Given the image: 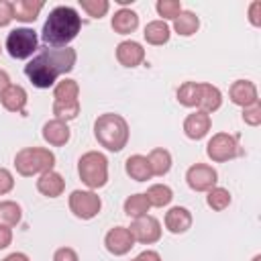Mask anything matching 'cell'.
I'll list each match as a JSON object with an SVG mask.
<instances>
[{
	"label": "cell",
	"instance_id": "20",
	"mask_svg": "<svg viewBox=\"0 0 261 261\" xmlns=\"http://www.w3.org/2000/svg\"><path fill=\"white\" fill-rule=\"evenodd\" d=\"M220 106H222V92L208 82H200V96H198V108L196 110L212 114Z\"/></svg>",
	"mask_w": 261,
	"mask_h": 261
},
{
	"label": "cell",
	"instance_id": "23",
	"mask_svg": "<svg viewBox=\"0 0 261 261\" xmlns=\"http://www.w3.org/2000/svg\"><path fill=\"white\" fill-rule=\"evenodd\" d=\"M147 161H149V167H151L153 177H163V175H167L169 169H171V163H173L171 153H169L167 149H163V147L151 149L149 155H147Z\"/></svg>",
	"mask_w": 261,
	"mask_h": 261
},
{
	"label": "cell",
	"instance_id": "27",
	"mask_svg": "<svg viewBox=\"0 0 261 261\" xmlns=\"http://www.w3.org/2000/svg\"><path fill=\"white\" fill-rule=\"evenodd\" d=\"M151 208H163V206H169L171 200H173V190L167 186V184H153L147 188L145 192Z\"/></svg>",
	"mask_w": 261,
	"mask_h": 261
},
{
	"label": "cell",
	"instance_id": "5",
	"mask_svg": "<svg viewBox=\"0 0 261 261\" xmlns=\"http://www.w3.org/2000/svg\"><path fill=\"white\" fill-rule=\"evenodd\" d=\"M55 167V153L45 147H22L14 155V169L22 177L41 175Z\"/></svg>",
	"mask_w": 261,
	"mask_h": 261
},
{
	"label": "cell",
	"instance_id": "22",
	"mask_svg": "<svg viewBox=\"0 0 261 261\" xmlns=\"http://www.w3.org/2000/svg\"><path fill=\"white\" fill-rule=\"evenodd\" d=\"M124 171L130 179L135 181H147L153 177L151 173V167H149V161H147V155H141V153H135L130 157H126L124 161Z\"/></svg>",
	"mask_w": 261,
	"mask_h": 261
},
{
	"label": "cell",
	"instance_id": "31",
	"mask_svg": "<svg viewBox=\"0 0 261 261\" xmlns=\"http://www.w3.org/2000/svg\"><path fill=\"white\" fill-rule=\"evenodd\" d=\"M177 102L186 108H198V96H200V82H184L177 88Z\"/></svg>",
	"mask_w": 261,
	"mask_h": 261
},
{
	"label": "cell",
	"instance_id": "37",
	"mask_svg": "<svg viewBox=\"0 0 261 261\" xmlns=\"http://www.w3.org/2000/svg\"><path fill=\"white\" fill-rule=\"evenodd\" d=\"M53 261H80V255L71 247H59L53 253Z\"/></svg>",
	"mask_w": 261,
	"mask_h": 261
},
{
	"label": "cell",
	"instance_id": "18",
	"mask_svg": "<svg viewBox=\"0 0 261 261\" xmlns=\"http://www.w3.org/2000/svg\"><path fill=\"white\" fill-rule=\"evenodd\" d=\"M0 102L4 106V110L14 112V114H27V102H29V94L22 86L18 84H10L4 94L0 96Z\"/></svg>",
	"mask_w": 261,
	"mask_h": 261
},
{
	"label": "cell",
	"instance_id": "26",
	"mask_svg": "<svg viewBox=\"0 0 261 261\" xmlns=\"http://www.w3.org/2000/svg\"><path fill=\"white\" fill-rule=\"evenodd\" d=\"M198 29H200V18L192 10H181L173 20V31L179 37H192L198 33Z\"/></svg>",
	"mask_w": 261,
	"mask_h": 261
},
{
	"label": "cell",
	"instance_id": "13",
	"mask_svg": "<svg viewBox=\"0 0 261 261\" xmlns=\"http://www.w3.org/2000/svg\"><path fill=\"white\" fill-rule=\"evenodd\" d=\"M228 98L232 104L241 106V108H247L255 102H259V92H257V86L255 82L251 80H234L228 88Z\"/></svg>",
	"mask_w": 261,
	"mask_h": 261
},
{
	"label": "cell",
	"instance_id": "40",
	"mask_svg": "<svg viewBox=\"0 0 261 261\" xmlns=\"http://www.w3.org/2000/svg\"><path fill=\"white\" fill-rule=\"evenodd\" d=\"M12 243V228L8 226H0V251L6 249Z\"/></svg>",
	"mask_w": 261,
	"mask_h": 261
},
{
	"label": "cell",
	"instance_id": "38",
	"mask_svg": "<svg viewBox=\"0 0 261 261\" xmlns=\"http://www.w3.org/2000/svg\"><path fill=\"white\" fill-rule=\"evenodd\" d=\"M249 22L253 27H261V2L259 0H253L249 4Z\"/></svg>",
	"mask_w": 261,
	"mask_h": 261
},
{
	"label": "cell",
	"instance_id": "21",
	"mask_svg": "<svg viewBox=\"0 0 261 261\" xmlns=\"http://www.w3.org/2000/svg\"><path fill=\"white\" fill-rule=\"evenodd\" d=\"M110 27L118 35H130L139 27V14L130 8H118L110 20Z\"/></svg>",
	"mask_w": 261,
	"mask_h": 261
},
{
	"label": "cell",
	"instance_id": "30",
	"mask_svg": "<svg viewBox=\"0 0 261 261\" xmlns=\"http://www.w3.org/2000/svg\"><path fill=\"white\" fill-rule=\"evenodd\" d=\"M230 192L226 190V188H222V186H214L212 190H208L206 192V204H208V208H212L214 212H222V210H226L228 206H230Z\"/></svg>",
	"mask_w": 261,
	"mask_h": 261
},
{
	"label": "cell",
	"instance_id": "15",
	"mask_svg": "<svg viewBox=\"0 0 261 261\" xmlns=\"http://www.w3.org/2000/svg\"><path fill=\"white\" fill-rule=\"evenodd\" d=\"M192 222H194V216L186 206H171L165 212V218H163V224L171 234L188 232L192 228Z\"/></svg>",
	"mask_w": 261,
	"mask_h": 261
},
{
	"label": "cell",
	"instance_id": "33",
	"mask_svg": "<svg viewBox=\"0 0 261 261\" xmlns=\"http://www.w3.org/2000/svg\"><path fill=\"white\" fill-rule=\"evenodd\" d=\"M80 6L92 18H102L110 10V2L108 0H80Z\"/></svg>",
	"mask_w": 261,
	"mask_h": 261
},
{
	"label": "cell",
	"instance_id": "1",
	"mask_svg": "<svg viewBox=\"0 0 261 261\" xmlns=\"http://www.w3.org/2000/svg\"><path fill=\"white\" fill-rule=\"evenodd\" d=\"M75 61H77V53L73 47H61V49L45 47L29 59V63L24 65V75L35 88L47 90L57 84L59 75L69 73L75 67Z\"/></svg>",
	"mask_w": 261,
	"mask_h": 261
},
{
	"label": "cell",
	"instance_id": "24",
	"mask_svg": "<svg viewBox=\"0 0 261 261\" xmlns=\"http://www.w3.org/2000/svg\"><path fill=\"white\" fill-rule=\"evenodd\" d=\"M143 37H145V41L149 45H155V47L165 45L171 39V27L161 18L151 20V22H147V27L143 31Z\"/></svg>",
	"mask_w": 261,
	"mask_h": 261
},
{
	"label": "cell",
	"instance_id": "10",
	"mask_svg": "<svg viewBox=\"0 0 261 261\" xmlns=\"http://www.w3.org/2000/svg\"><path fill=\"white\" fill-rule=\"evenodd\" d=\"M218 171L208 163H194L186 171V184L194 192H208L216 186Z\"/></svg>",
	"mask_w": 261,
	"mask_h": 261
},
{
	"label": "cell",
	"instance_id": "12",
	"mask_svg": "<svg viewBox=\"0 0 261 261\" xmlns=\"http://www.w3.org/2000/svg\"><path fill=\"white\" fill-rule=\"evenodd\" d=\"M104 247L110 255L122 257L135 247V239L128 230V226H112L104 237Z\"/></svg>",
	"mask_w": 261,
	"mask_h": 261
},
{
	"label": "cell",
	"instance_id": "8",
	"mask_svg": "<svg viewBox=\"0 0 261 261\" xmlns=\"http://www.w3.org/2000/svg\"><path fill=\"white\" fill-rule=\"evenodd\" d=\"M206 155L214 163H226V161H232V159L241 157L243 149H241L239 137L230 135V133H216V135H212L210 141L206 143Z\"/></svg>",
	"mask_w": 261,
	"mask_h": 261
},
{
	"label": "cell",
	"instance_id": "25",
	"mask_svg": "<svg viewBox=\"0 0 261 261\" xmlns=\"http://www.w3.org/2000/svg\"><path fill=\"white\" fill-rule=\"evenodd\" d=\"M45 2L43 0H16L12 2V12L18 22H33L41 14Z\"/></svg>",
	"mask_w": 261,
	"mask_h": 261
},
{
	"label": "cell",
	"instance_id": "3",
	"mask_svg": "<svg viewBox=\"0 0 261 261\" xmlns=\"http://www.w3.org/2000/svg\"><path fill=\"white\" fill-rule=\"evenodd\" d=\"M94 137L106 151L118 153L126 147L130 128L124 116L116 112H104L94 120Z\"/></svg>",
	"mask_w": 261,
	"mask_h": 261
},
{
	"label": "cell",
	"instance_id": "32",
	"mask_svg": "<svg viewBox=\"0 0 261 261\" xmlns=\"http://www.w3.org/2000/svg\"><path fill=\"white\" fill-rule=\"evenodd\" d=\"M155 10L161 16V20L167 22V20H175V16L184 10V6H181L179 0H157Z\"/></svg>",
	"mask_w": 261,
	"mask_h": 261
},
{
	"label": "cell",
	"instance_id": "4",
	"mask_svg": "<svg viewBox=\"0 0 261 261\" xmlns=\"http://www.w3.org/2000/svg\"><path fill=\"white\" fill-rule=\"evenodd\" d=\"M82 110L80 104V84L71 77H63L53 86V118L73 120Z\"/></svg>",
	"mask_w": 261,
	"mask_h": 261
},
{
	"label": "cell",
	"instance_id": "34",
	"mask_svg": "<svg viewBox=\"0 0 261 261\" xmlns=\"http://www.w3.org/2000/svg\"><path fill=\"white\" fill-rule=\"evenodd\" d=\"M243 122L249 124V126H259L261 124V104L259 102L243 108Z\"/></svg>",
	"mask_w": 261,
	"mask_h": 261
},
{
	"label": "cell",
	"instance_id": "39",
	"mask_svg": "<svg viewBox=\"0 0 261 261\" xmlns=\"http://www.w3.org/2000/svg\"><path fill=\"white\" fill-rule=\"evenodd\" d=\"M130 261H163L161 259V255L157 253V251H153V249H145V251H141L135 259H130Z\"/></svg>",
	"mask_w": 261,
	"mask_h": 261
},
{
	"label": "cell",
	"instance_id": "43",
	"mask_svg": "<svg viewBox=\"0 0 261 261\" xmlns=\"http://www.w3.org/2000/svg\"><path fill=\"white\" fill-rule=\"evenodd\" d=\"M251 261H261V255H255V257H253Z\"/></svg>",
	"mask_w": 261,
	"mask_h": 261
},
{
	"label": "cell",
	"instance_id": "2",
	"mask_svg": "<svg viewBox=\"0 0 261 261\" xmlns=\"http://www.w3.org/2000/svg\"><path fill=\"white\" fill-rule=\"evenodd\" d=\"M82 31V16L73 6H55L41 29V39L47 47L61 49L69 47V43Z\"/></svg>",
	"mask_w": 261,
	"mask_h": 261
},
{
	"label": "cell",
	"instance_id": "9",
	"mask_svg": "<svg viewBox=\"0 0 261 261\" xmlns=\"http://www.w3.org/2000/svg\"><path fill=\"white\" fill-rule=\"evenodd\" d=\"M69 210L80 220H92L102 210V198L94 190H73L67 198Z\"/></svg>",
	"mask_w": 261,
	"mask_h": 261
},
{
	"label": "cell",
	"instance_id": "28",
	"mask_svg": "<svg viewBox=\"0 0 261 261\" xmlns=\"http://www.w3.org/2000/svg\"><path fill=\"white\" fill-rule=\"evenodd\" d=\"M122 210H124V214H126L128 218L135 220V218L147 216L149 210H151V204H149V200H147L145 194H133V196H128V198L124 200Z\"/></svg>",
	"mask_w": 261,
	"mask_h": 261
},
{
	"label": "cell",
	"instance_id": "11",
	"mask_svg": "<svg viewBox=\"0 0 261 261\" xmlns=\"http://www.w3.org/2000/svg\"><path fill=\"white\" fill-rule=\"evenodd\" d=\"M128 230H130L135 243H141V245H153V243H157L161 239V232H163L161 222L155 216H151V214L141 216V218H135L130 222Z\"/></svg>",
	"mask_w": 261,
	"mask_h": 261
},
{
	"label": "cell",
	"instance_id": "36",
	"mask_svg": "<svg viewBox=\"0 0 261 261\" xmlns=\"http://www.w3.org/2000/svg\"><path fill=\"white\" fill-rule=\"evenodd\" d=\"M14 20V12H12V2L8 0H0V29L8 27Z\"/></svg>",
	"mask_w": 261,
	"mask_h": 261
},
{
	"label": "cell",
	"instance_id": "7",
	"mask_svg": "<svg viewBox=\"0 0 261 261\" xmlns=\"http://www.w3.org/2000/svg\"><path fill=\"white\" fill-rule=\"evenodd\" d=\"M4 47L12 59H31L39 49V35L31 27L12 29L6 35Z\"/></svg>",
	"mask_w": 261,
	"mask_h": 261
},
{
	"label": "cell",
	"instance_id": "16",
	"mask_svg": "<svg viewBox=\"0 0 261 261\" xmlns=\"http://www.w3.org/2000/svg\"><path fill=\"white\" fill-rule=\"evenodd\" d=\"M43 141L51 147H63L69 143L71 139V130H69V124L65 120H59V118H51L43 124Z\"/></svg>",
	"mask_w": 261,
	"mask_h": 261
},
{
	"label": "cell",
	"instance_id": "42",
	"mask_svg": "<svg viewBox=\"0 0 261 261\" xmlns=\"http://www.w3.org/2000/svg\"><path fill=\"white\" fill-rule=\"evenodd\" d=\"M10 86V75L4 71V69H0V96L4 94V90Z\"/></svg>",
	"mask_w": 261,
	"mask_h": 261
},
{
	"label": "cell",
	"instance_id": "6",
	"mask_svg": "<svg viewBox=\"0 0 261 261\" xmlns=\"http://www.w3.org/2000/svg\"><path fill=\"white\" fill-rule=\"evenodd\" d=\"M77 175L88 190H100L108 184V159L100 151H88L77 161Z\"/></svg>",
	"mask_w": 261,
	"mask_h": 261
},
{
	"label": "cell",
	"instance_id": "29",
	"mask_svg": "<svg viewBox=\"0 0 261 261\" xmlns=\"http://www.w3.org/2000/svg\"><path fill=\"white\" fill-rule=\"evenodd\" d=\"M22 218V208L14 200H2L0 202V226H16Z\"/></svg>",
	"mask_w": 261,
	"mask_h": 261
},
{
	"label": "cell",
	"instance_id": "14",
	"mask_svg": "<svg viewBox=\"0 0 261 261\" xmlns=\"http://www.w3.org/2000/svg\"><path fill=\"white\" fill-rule=\"evenodd\" d=\"M210 128H212V118L202 110H194L184 120V135L192 141H202L210 133Z\"/></svg>",
	"mask_w": 261,
	"mask_h": 261
},
{
	"label": "cell",
	"instance_id": "41",
	"mask_svg": "<svg viewBox=\"0 0 261 261\" xmlns=\"http://www.w3.org/2000/svg\"><path fill=\"white\" fill-rule=\"evenodd\" d=\"M0 261H31L29 259V255L27 253H20V251H16V253H10V255H6L4 259H0Z\"/></svg>",
	"mask_w": 261,
	"mask_h": 261
},
{
	"label": "cell",
	"instance_id": "19",
	"mask_svg": "<svg viewBox=\"0 0 261 261\" xmlns=\"http://www.w3.org/2000/svg\"><path fill=\"white\" fill-rule=\"evenodd\" d=\"M37 190H39V194H43L47 198H59L63 194V190H65V179L55 169L45 171L37 179Z\"/></svg>",
	"mask_w": 261,
	"mask_h": 261
},
{
	"label": "cell",
	"instance_id": "44",
	"mask_svg": "<svg viewBox=\"0 0 261 261\" xmlns=\"http://www.w3.org/2000/svg\"><path fill=\"white\" fill-rule=\"evenodd\" d=\"M0 53H2V45H0Z\"/></svg>",
	"mask_w": 261,
	"mask_h": 261
},
{
	"label": "cell",
	"instance_id": "35",
	"mask_svg": "<svg viewBox=\"0 0 261 261\" xmlns=\"http://www.w3.org/2000/svg\"><path fill=\"white\" fill-rule=\"evenodd\" d=\"M14 188V175L10 169L6 167H0V196H6L10 194Z\"/></svg>",
	"mask_w": 261,
	"mask_h": 261
},
{
	"label": "cell",
	"instance_id": "17",
	"mask_svg": "<svg viewBox=\"0 0 261 261\" xmlns=\"http://www.w3.org/2000/svg\"><path fill=\"white\" fill-rule=\"evenodd\" d=\"M116 59L122 67H137L145 61V49L139 41H120L116 45Z\"/></svg>",
	"mask_w": 261,
	"mask_h": 261
}]
</instances>
